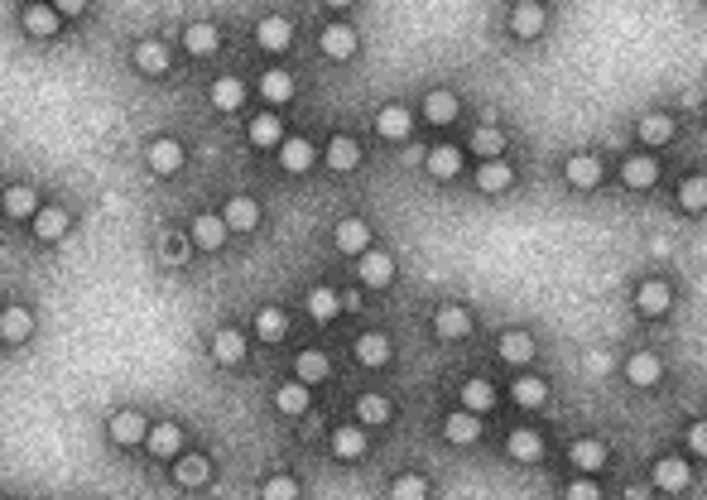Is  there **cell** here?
<instances>
[{
	"label": "cell",
	"mask_w": 707,
	"mask_h": 500,
	"mask_svg": "<svg viewBox=\"0 0 707 500\" xmlns=\"http://www.w3.org/2000/svg\"><path fill=\"white\" fill-rule=\"evenodd\" d=\"M67 226H73V216H67L63 207H44V212H34V236H39V241H63V236H67Z\"/></svg>",
	"instance_id": "cell-18"
},
{
	"label": "cell",
	"mask_w": 707,
	"mask_h": 500,
	"mask_svg": "<svg viewBox=\"0 0 707 500\" xmlns=\"http://www.w3.org/2000/svg\"><path fill=\"white\" fill-rule=\"evenodd\" d=\"M260 500H298V481L294 476H269L265 486H260Z\"/></svg>",
	"instance_id": "cell-51"
},
{
	"label": "cell",
	"mask_w": 707,
	"mask_h": 500,
	"mask_svg": "<svg viewBox=\"0 0 707 500\" xmlns=\"http://www.w3.org/2000/svg\"><path fill=\"white\" fill-rule=\"evenodd\" d=\"M159 255L168 265H183V260H188V241H183V236H159Z\"/></svg>",
	"instance_id": "cell-52"
},
{
	"label": "cell",
	"mask_w": 707,
	"mask_h": 500,
	"mask_svg": "<svg viewBox=\"0 0 707 500\" xmlns=\"http://www.w3.org/2000/svg\"><path fill=\"white\" fill-rule=\"evenodd\" d=\"M433 332H438V337H443V342H458V337H467V332H471V313H467V308H458V304L438 308Z\"/></svg>",
	"instance_id": "cell-8"
},
{
	"label": "cell",
	"mask_w": 707,
	"mask_h": 500,
	"mask_svg": "<svg viewBox=\"0 0 707 500\" xmlns=\"http://www.w3.org/2000/svg\"><path fill=\"white\" fill-rule=\"evenodd\" d=\"M679 203H683V212H702V207H707V178H702V174H693V178L679 183Z\"/></svg>",
	"instance_id": "cell-48"
},
{
	"label": "cell",
	"mask_w": 707,
	"mask_h": 500,
	"mask_svg": "<svg viewBox=\"0 0 707 500\" xmlns=\"http://www.w3.org/2000/svg\"><path fill=\"white\" fill-rule=\"evenodd\" d=\"M510 29L520 39H539L544 35V5H539V0H520L510 10Z\"/></svg>",
	"instance_id": "cell-4"
},
{
	"label": "cell",
	"mask_w": 707,
	"mask_h": 500,
	"mask_svg": "<svg viewBox=\"0 0 707 500\" xmlns=\"http://www.w3.org/2000/svg\"><path fill=\"white\" fill-rule=\"evenodd\" d=\"M222 222H227V231H256L260 226V203L256 197H227Z\"/></svg>",
	"instance_id": "cell-3"
},
{
	"label": "cell",
	"mask_w": 707,
	"mask_h": 500,
	"mask_svg": "<svg viewBox=\"0 0 707 500\" xmlns=\"http://www.w3.org/2000/svg\"><path fill=\"white\" fill-rule=\"evenodd\" d=\"M34 332V313L29 308H5L0 313V342H25Z\"/></svg>",
	"instance_id": "cell-32"
},
{
	"label": "cell",
	"mask_w": 707,
	"mask_h": 500,
	"mask_svg": "<svg viewBox=\"0 0 707 500\" xmlns=\"http://www.w3.org/2000/svg\"><path fill=\"white\" fill-rule=\"evenodd\" d=\"M390 414H395V405L385 395H361L357 399V419L361 424H390Z\"/></svg>",
	"instance_id": "cell-44"
},
{
	"label": "cell",
	"mask_w": 707,
	"mask_h": 500,
	"mask_svg": "<svg viewBox=\"0 0 707 500\" xmlns=\"http://www.w3.org/2000/svg\"><path fill=\"white\" fill-rule=\"evenodd\" d=\"M313 140H279V164H284V169H289V174H308L313 169Z\"/></svg>",
	"instance_id": "cell-15"
},
{
	"label": "cell",
	"mask_w": 707,
	"mask_h": 500,
	"mask_svg": "<svg viewBox=\"0 0 707 500\" xmlns=\"http://www.w3.org/2000/svg\"><path fill=\"white\" fill-rule=\"evenodd\" d=\"M563 174H568L572 188H597V183H601V164H597L592 155H572V159L563 164Z\"/></svg>",
	"instance_id": "cell-24"
},
{
	"label": "cell",
	"mask_w": 707,
	"mask_h": 500,
	"mask_svg": "<svg viewBox=\"0 0 707 500\" xmlns=\"http://www.w3.org/2000/svg\"><path fill=\"white\" fill-rule=\"evenodd\" d=\"M323 54L337 58V63L351 58V54H357V29H351V25H328L323 29Z\"/></svg>",
	"instance_id": "cell-20"
},
{
	"label": "cell",
	"mask_w": 707,
	"mask_h": 500,
	"mask_svg": "<svg viewBox=\"0 0 707 500\" xmlns=\"http://www.w3.org/2000/svg\"><path fill=\"white\" fill-rule=\"evenodd\" d=\"M308 405H313V395H308V385H298V380H294V385H279V390H275V409L289 414V419H294V414H303Z\"/></svg>",
	"instance_id": "cell-39"
},
{
	"label": "cell",
	"mask_w": 707,
	"mask_h": 500,
	"mask_svg": "<svg viewBox=\"0 0 707 500\" xmlns=\"http://www.w3.org/2000/svg\"><path fill=\"white\" fill-rule=\"evenodd\" d=\"M260 96H265L269 106H284V102L294 96V77H289V73H279V68H269V73L260 77Z\"/></svg>",
	"instance_id": "cell-35"
},
{
	"label": "cell",
	"mask_w": 707,
	"mask_h": 500,
	"mask_svg": "<svg viewBox=\"0 0 707 500\" xmlns=\"http://www.w3.org/2000/svg\"><path fill=\"white\" fill-rule=\"evenodd\" d=\"M568 457H572L578 472H601V466H606V443L601 438H578L568 447Z\"/></svg>",
	"instance_id": "cell-17"
},
{
	"label": "cell",
	"mask_w": 707,
	"mask_h": 500,
	"mask_svg": "<svg viewBox=\"0 0 707 500\" xmlns=\"http://www.w3.org/2000/svg\"><path fill=\"white\" fill-rule=\"evenodd\" d=\"M471 155H477V159H500L505 155V130L481 125L477 135H471Z\"/></svg>",
	"instance_id": "cell-43"
},
{
	"label": "cell",
	"mask_w": 707,
	"mask_h": 500,
	"mask_svg": "<svg viewBox=\"0 0 707 500\" xmlns=\"http://www.w3.org/2000/svg\"><path fill=\"white\" fill-rule=\"evenodd\" d=\"M361 164V145L351 140V135H332V145H328V169L332 174H351Z\"/></svg>",
	"instance_id": "cell-13"
},
{
	"label": "cell",
	"mask_w": 707,
	"mask_h": 500,
	"mask_svg": "<svg viewBox=\"0 0 707 500\" xmlns=\"http://www.w3.org/2000/svg\"><path fill=\"white\" fill-rule=\"evenodd\" d=\"M54 10L63 15V20H77V15L87 10V0H54Z\"/></svg>",
	"instance_id": "cell-54"
},
{
	"label": "cell",
	"mask_w": 707,
	"mask_h": 500,
	"mask_svg": "<svg viewBox=\"0 0 707 500\" xmlns=\"http://www.w3.org/2000/svg\"><path fill=\"white\" fill-rule=\"evenodd\" d=\"M424 115H429V125H452V121H458V96H452V92H429L424 96Z\"/></svg>",
	"instance_id": "cell-33"
},
{
	"label": "cell",
	"mask_w": 707,
	"mask_h": 500,
	"mask_svg": "<svg viewBox=\"0 0 707 500\" xmlns=\"http://www.w3.org/2000/svg\"><path fill=\"white\" fill-rule=\"evenodd\" d=\"M640 140H645V145H669L673 140V121L660 115V111H650L645 121H640Z\"/></svg>",
	"instance_id": "cell-46"
},
{
	"label": "cell",
	"mask_w": 707,
	"mask_h": 500,
	"mask_svg": "<svg viewBox=\"0 0 707 500\" xmlns=\"http://www.w3.org/2000/svg\"><path fill=\"white\" fill-rule=\"evenodd\" d=\"M279 140H284V125H279V115H256V121H250V145L269 149V145H279Z\"/></svg>",
	"instance_id": "cell-45"
},
{
	"label": "cell",
	"mask_w": 707,
	"mask_h": 500,
	"mask_svg": "<svg viewBox=\"0 0 707 500\" xmlns=\"http://www.w3.org/2000/svg\"><path fill=\"white\" fill-rule=\"evenodd\" d=\"M683 443H688V447H693V453L702 457V453H707V428H702V424H693V428H688V438H683Z\"/></svg>",
	"instance_id": "cell-55"
},
{
	"label": "cell",
	"mask_w": 707,
	"mask_h": 500,
	"mask_svg": "<svg viewBox=\"0 0 707 500\" xmlns=\"http://www.w3.org/2000/svg\"><path fill=\"white\" fill-rule=\"evenodd\" d=\"M660 375H664V365H660V356H654V352H635L626 361V380H631V385H640V390L660 385Z\"/></svg>",
	"instance_id": "cell-6"
},
{
	"label": "cell",
	"mask_w": 707,
	"mask_h": 500,
	"mask_svg": "<svg viewBox=\"0 0 707 500\" xmlns=\"http://www.w3.org/2000/svg\"><path fill=\"white\" fill-rule=\"evenodd\" d=\"M5 216H15V222H34V212H39V197H34V188H5Z\"/></svg>",
	"instance_id": "cell-30"
},
{
	"label": "cell",
	"mask_w": 707,
	"mask_h": 500,
	"mask_svg": "<svg viewBox=\"0 0 707 500\" xmlns=\"http://www.w3.org/2000/svg\"><path fill=\"white\" fill-rule=\"evenodd\" d=\"M688 481H693V476H688V462H679V457H660V462H654V491H683L688 486Z\"/></svg>",
	"instance_id": "cell-12"
},
{
	"label": "cell",
	"mask_w": 707,
	"mask_h": 500,
	"mask_svg": "<svg viewBox=\"0 0 707 500\" xmlns=\"http://www.w3.org/2000/svg\"><path fill=\"white\" fill-rule=\"evenodd\" d=\"M635 304H640V313L660 318V313H669V304H673V289L664 285V279H645V285H640V294H635Z\"/></svg>",
	"instance_id": "cell-11"
},
{
	"label": "cell",
	"mask_w": 707,
	"mask_h": 500,
	"mask_svg": "<svg viewBox=\"0 0 707 500\" xmlns=\"http://www.w3.org/2000/svg\"><path fill=\"white\" fill-rule=\"evenodd\" d=\"M145 433H149V424H145L135 409H121V414H116V419H111V443H121V447L145 443Z\"/></svg>",
	"instance_id": "cell-10"
},
{
	"label": "cell",
	"mask_w": 707,
	"mask_h": 500,
	"mask_svg": "<svg viewBox=\"0 0 707 500\" xmlns=\"http://www.w3.org/2000/svg\"><path fill=\"white\" fill-rule=\"evenodd\" d=\"M145 447L155 457H178V447H183V428L178 424H159V428H149L145 433Z\"/></svg>",
	"instance_id": "cell-21"
},
{
	"label": "cell",
	"mask_w": 707,
	"mask_h": 500,
	"mask_svg": "<svg viewBox=\"0 0 707 500\" xmlns=\"http://www.w3.org/2000/svg\"><path fill=\"white\" fill-rule=\"evenodd\" d=\"M409 111H404V106H385L380 115H376V135H385V140H404V135H409Z\"/></svg>",
	"instance_id": "cell-36"
},
{
	"label": "cell",
	"mask_w": 707,
	"mask_h": 500,
	"mask_svg": "<svg viewBox=\"0 0 707 500\" xmlns=\"http://www.w3.org/2000/svg\"><path fill=\"white\" fill-rule=\"evenodd\" d=\"M149 169H155L159 178L178 174V169H183V145H178V140H168V135H159L155 145H149Z\"/></svg>",
	"instance_id": "cell-5"
},
{
	"label": "cell",
	"mask_w": 707,
	"mask_h": 500,
	"mask_svg": "<svg viewBox=\"0 0 707 500\" xmlns=\"http://www.w3.org/2000/svg\"><path fill=\"white\" fill-rule=\"evenodd\" d=\"M20 20H25V29H29L34 39H48V35H58L63 15H58L54 5H44V0H34V5H29V10L20 15Z\"/></svg>",
	"instance_id": "cell-9"
},
{
	"label": "cell",
	"mask_w": 707,
	"mask_h": 500,
	"mask_svg": "<svg viewBox=\"0 0 707 500\" xmlns=\"http://www.w3.org/2000/svg\"><path fill=\"white\" fill-rule=\"evenodd\" d=\"M308 313H313L318 323H332L337 313H342V298H337L332 289H313L308 294Z\"/></svg>",
	"instance_id": "cell-49"
},
{
	"label": "cell",
	"mask_w": 707,
	"mask_h": 500,
	"mask_svg": "<svg viewBox=\"0 0 707 500\" xmlns=\"http://www.w3.org/2000/svg\"><path fill=\"white\" fill-rule=\"evenodd\" d=\"M256 332H260V342H279L284 332H289V318H284L279 308H260L256 313Z\"/></svg>",
	"instance_id": "cell-47"
},
{
	"label": "cell",
	"mask_w": 707,
	"mask_h": 500,
	"mask_svg": "<svg viewBox=\"0 0 707 500\" xmlns=\"http://www.w3.org/2000/svg\"><path fill=\"white\" fill-rule=\"evenodd\" d=\"M390 500H429V481L424 476H395L390 481Z\"/></svg>",
	"instance_id": "cell-50"
},
{
	"label": "cell",
	"mask_w": 707,
	"mask_h": 500,
	"mask_svg": "<svg viewBox=\"0 0 707 500\" xmlns=\"http://www.w3.org/2000/svg\"><path fill=\"white\" fill-rule=\"evenodd\" d=\"M207 481H212V462H207V457H183V462H178V486L202 491Z\"/></svg>",
	"instance_id": "cell-41"
},
{
	"label": "cell",
	"mask_w": 707,
	"mask_h": 500,
	"mask_svg": "<svg viewBox=\"0 0 707 500\" xmlns=\"http://www.w3.org/2000/svg\"><path fill=\"white\" fill-rule=\"evenodd\" d=\"M587 365H592L597 375H606V371H611V361H606V352H592V356H587Z\"/></svg>",
	"instance_id": "cell-56"
},
{
	"label": "cell",
	"mask_w": 707,
	"mask_h": 500,
	"mask_svg": "<svg viewBox=\"0 0 707 500\" xmlns=\"http://www.w3.org/2000/svg\"><path fill=\"white\" fill-rule=\"evenodd\" d=\"M217 25H207V20H197V25H188L183 29V44H188V54L193 58H207V54H217Z\"/></svg>",
	"instance_id": "cell-28"
},
{
	"label": "cell",
	"mask_w": 707,
	"mask_h": 500,
	"mask_svg": "<svg viewBox=\"0 0 707 500\" xmlns=\"http://www.w3.org/2000/svg\"><path fill=\"white\" fill-rule=\"evenodd\" d=\"M496 352H500V361H505V365H530V361H534V337L515 327V332H505V337H500Z\"/></svg>",
	"instance_id": "cell-14"
},
{
	"label": "cell",
	"mask_w": 707,
	"mask_h": 500,
	"mask_svg": "<svg viewBox=\"0 0 707 500\" xmlns=\"http://www.w3.org/2000/svg\"><path fill=\"white\" fill-rule=\"evenodd\" d=\"M462 405H467V414H486V409H496V390H491V380H467V385H462Z\"/></svg>",
	"instance_id": "cell-40"
},
{
	"label": "cell",
	"mask_w": 707,
	"mask_h": 500,
	"mask_svg": "<svg viewBox=\"0 0 707 500\" xmlns=\"http://www.w3.org/2000/svg\"><path fill=\"white\" fill-rule=\"evenodd\" d=\"M337 250H347V255H361V250H370V226L357 222V216H347V222L337 226Z\"/></svg>",
	"instance_id": "cell-26"
},
{
	"label": "cell",
	"mask_w": 707,
	"mask_h": 500,
	"mask_svg": "<svg viewBox=\"0 0 707 500\" xmlns=\"http://www.w3.org/2000/svg\"><path fill=\"white\" fill-rule=\"evenodd\" d=\"M323 5H332V10H347V5H351V0H323Z\"/></svg>",
	"instance_id": "cell-57"
},
{
	"label": "cell",
	"mask_w": 707,
	"mask_h": 500,
	"mask_svg": "<svg viewBox=\"0 0 707 500\" xmlns=\"http://www.w3.org/2000/svg\"><path fill=\"white\" fill-rule=\"evenodd\" d=\"M135 68L149 73V77H164L168 73V48L159 39H145L140 48H135Z\"/></svg>",
	"instance_id": "cell-25"
},
{
	"label": "cell",
	"mask_w": 707,
	"mask_h": 500,
	"mask_svg": "<svg viewBox=\"0 0 707 500\" xmlns=\"http://www.w3.org/2000/svg\"><path fill=\"white\" fill-rule=\"evenodd\" d=\"M395 279V255L390 250H361V285L366 289H385Z\"/></svg>",
	"instance_id": "cell-1"
},
{
	"label": "cell",
	"mask_w": 707,
	"mask_h": 500,
	"mask_svg": "<svg viewBox=\"0 0 707 500\" xmlns=\"http://www.w3.org/2000/svg\"><path fill=\"white\" fill-rule=\"evenodd\" d=\"M621 178H626V188H654V183H660V164L635 155V159L621 164Z\"/></svg>",
	"instance_id": "cell-23"
},
{
	"label": "cell",
	"mask_w": 707,
	"mask_h": 500,
	"mask_svg": "<svg viewBox=\"0 0 707 500\" xmlns=\"http://www.w3.org/2000/svg\"><path fill=\"white\" fill-rule=\"evenodd\" d=\"M515 183V174H510V164L505 159H481V169H477V188L481 193H505Z\"/></svg>",
	"instance_id": "cell-22"
},
{
	"label": "cell",
	"mask_w": 707,
	"mask_h": 500,
	"mask_svg": "<svg viewBox=\"0 0 707 500\" xmlns=\"http://www.w3.org/2000/svg\"><path fill=\"white\" fill-rule=\"evenodd\" d=\"M357 361L361 365H390V337H380V332H366V337L357 342Z\"/></svg>",
	"instance_id": "cell-34"
},
{
	"label": "cell",
	"mask_w": 707,
	"mask_h": 500,
	"mask_svg": "<svg viewBox=\"0 0 707 500\" xmlns=\"http://www.w3.org/2000/svg\"><path fill=\"white\" fill-rule=\"evenodd\" d=\"M256 39H260V48H269V54H284V48L294 44V25L284 20V15H265V20L256 25Z\"/></svg>",
	"instance_id": "cell-2"
},
{
	"label": "cell",
	"mask_w": 707,
	"mask_h": 500,
	"mask_svg": "<svg viewBox=\"0 0 707 500\" xmlns=\"http://www.w3.org/2000/svg\"><path fill=\"white\" fill-rule=\"evenodd\" d=\"M294 371H298V385H323V380L332 375V361L323 356V352H298V361H294Z\"/></svg>",
	"instance_id": "cell-19"
},
{
	"label": "cell",
	"mask_w": 707,
	"mask_h": 500,
	"mask_svg": "<svg viewBox=\"0 0 707 500\" xmlns=\"http://www.w3.org/2000/svg\"><path fill=\"white\" fill-rule=\"evenodd\" d=\"M241 102H246L241 77H217V82H212V106H217V111H236Z\"/></svg>",
	"instance_id": "cell-38"
},
{
	"label": "cell",
	"mask_w": 707,
	"mask_h": 500,
	"mask_svg": "<svg viewBox=\"0 0 707 500\" xmlns=\"http://www.w3.org/2000/svg\"><path fill=\"white\" fill-rule=\"evenodd\" d=\"M212 356L222 361V365H241V356H246V337L236 327H222L212 337Z\"/></svg>",
	"instance_id": "cell-27"
},
{
	"label": "cell",
	"mask_w": 707,
	"mask_h": 500,
	"mask_svg": "<svg viewBox=\"0 0 707 500\" xmlns=\"http://www.w3.org/2000/svg\"><path fill=\"white\" fill-rule=\"evenodd\" d=\"M563 500H601V491H597V481H568Z\"/></svg>",
	"instance_id": "cell-53"
},
{
	"label": "cell",
	"mask_w": 707,
	"mask_h": 500,
	"mask_svg": "<svg viewBox=\"0 0 707 500\" xmlns=\"http://www.w3.org/2000/svg\"><path fill=\"white\" fill-rule=\"evenodd\" d=\"M510 395H515V405H525V409H544L549 385H544V380H539V375H520Z\"/></svg>",
	"instance_id": "cell-42"
},
{
	"label": "cell",
	"mask_w": 707,
	"mask_h": 500,
	"mask_svg": "<svg viewBox=\"0 0 707 500\" xmlns=\"http://www.w3.org/2000/svg\"><path fill=\"white\" fill-rule=\"evenodd\" d=\"M227 241V222L217 212H197V222H193V245L197 250H222Z\"/></svg>",
	"instance_id": "cell-7"
},
{
	"label": "cell",
	"mask_w": 707,
	"mask_h": 500,
	"mask_svg": "<svg viewBox=\"0 0 707 500\" xmlns=\"http://www.w3.org/2000/svg\"><path fill=\"white\" fill-rule=\"evenodd\" d=\"M361 453H366V433H361V428H337V433H332V457L357 462Z\"/></svg>",
	"instance_id": "cell-37"
},
{
	"label": "cell",
	"mask_w": 707,
	"mask_h": 500,
	"mask_svg": "<svg viewBox=\"0 0 707 500\" xmlns=\"http://www.w3.org/2000/svg\"><path fill=\"white\" fill-rule=\"evenodd\" d=\"M429 174H433V178H458V174H462V149H458V145L429 149Z\"/></svg>",
	"instance_id": "cell-29"
},
{
	"label": "cell",
	"mask_w": 707,
	"mask_h": 500,
	"mask_svg": "<svg viewBox=\"0 0 707 500\" xmlns=\"http://www.w3.org/2000/svg\"><path fill=\"white\" fill-rule=\"evenodd\" d=\"M443 438H448V443H458V447L477 443V438H481V424H477V414H467V409L448 414V419H443Z\"/></svg>",
	"instance_id": "cell-16"
},
{
	"label": "cell",
	"mask_w": 707,
	"mask_h": 500,
	"mask_svg": "<svg viewBox=\"0 0 707 500\" xmlns=\"http://www.w3.org/2000/svg\"><path fill=\"white\" fill-rule=\"evenodd\" d=\"M505 453H510L515 462H534L539 453H544V438H539L534 428H515L510 438H505Z\"/></svg>",
	"instance_id": "cell-31"
}]
</instances>
